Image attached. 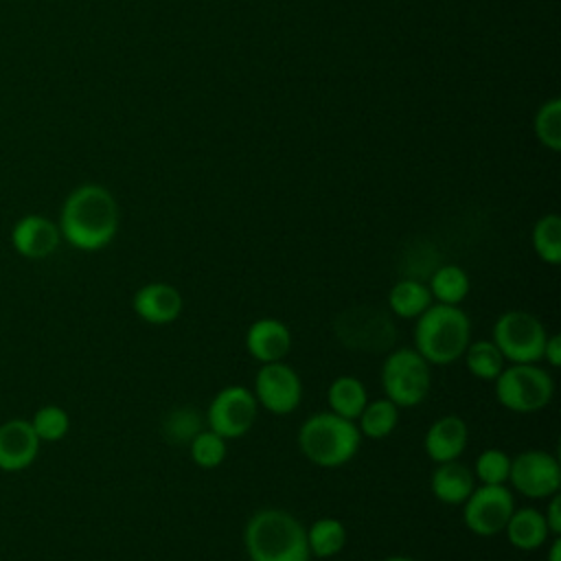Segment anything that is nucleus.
<instances>
[{"mask_svg": "<svg viewBox=\"0 0 561 561\" xmlns=\"http://www.w3.org/2000/svg\"><path fill=\"white\" fill-rule=\"evenodd\" d=\"M541 359L548 362V366H552V368L561 366V335L559 333H548Z\"/></svg>", "mask_w": 561, "mask_h": 561, "instance_id": "nucleus-32", "label": "nucleus"}, {"mask_svg": "<svg viewBox=\"0 0 561 561\" xmlns=\"http://www.w3.org/2000/svg\"><path fill=\"white\" fill-rule=\"evenodd\" d=\"M118 204L101 184H81L68 193L59 213V232L77 250L105 248L118 232Z\"/></svg>", "mask_w": 561, "mask_h": 561, "instance_id": "nucleus-1", "label": "nucleus"}, {"mask_svg": "<svg viewBox=\"0 0 561 561\" xmlns=\"http://www.w3.org/2000/svg\"><path fill=\"white\" fill-rule=\"evenodd\" d=\"M383 561H416L412 557H405V554H392V557H386Z\"/></svg>", "mask_w": 561, "mask_h": 561, "instance_id": "nucleus-34", "label": "nucleus"}, {"mask_svg": "<svg viewBox=\"0 0 561 561\" xmlns=\"http://www.w3.org/2000/svg\"><path fill=\"white\" fill-rule=\"evenodd\" d=\"M469 370L471 377L480 381H495V377L506 366L504 355L493 344V340H471L460 357Z\"/></svg>", "mask_w": 561, "mask_h": 561, "instance_id": "nucleus-24", "label": "nucleus"}, {"mask_svg": "<svg viewBox=\"0 0 561 561\" xmlns=\"http://www.w3.org/2000/svg\"><path fill=\"white\" fill-rule=\"evenodd\" d=\"M462 522L476 537H495L504 530L515 500L506 484H478L460 504Z\"/></svg>", "mask_w": 561, "mask_h": 561, "instance_id": "nucleus-9", "label": "nucleus"}, {"mask_svg": "<svg viewBox=\"0 0 561 561\" xmlns=\"http://www.w3.org/2000/svg\"><path fill=\"white\" fill-rule=\"evenodd\" d=\"M535 136L543 147L552 151L561 149V101L559 99H550L537 110Z\"/></svg>", "mask_w": 561, "mask_h": 561, "instance_id": "nucleus-28", "label": "nucleus"}, {"mask_svg": "<svg viewBox=\"0 0 561 561\" xmlns=\"http://www.w3.org/2000/svg\"><path fill=\"white\" fill-rule=\"evenodd\" d=\"M495 399L502 408L515 414H535L554 397L552 375L535 364H506L493 381Z\"/></svg>", "mask_w": 561, "mask_h": 561, "instance_id": "nucleus-5", "label": "nucleus"}, {"mask_svg": "<svg viewBox=\"0 0 561 561\" xmlns=\"http://www.w3.org/2000/svg\"><path fill=\"white\" fill-rule=\"evenodd\" d=\"M506 482L524 497L548 500L561 489V465L550 451L526 449L511 458Z\"/></svg>", "mask_w": 561, "mask_h": 561, "instance_id": "nucleus-10", "label": "nucleus"}, {"mask_svg": "<svg viewBox=\"0 0 561 561\" xmlns=\"http://www.w3.org/2000/svg\"><path fill=\"white\" fill-rule=\"evenodd\" d=\"M259 414V403L250 388L232 383L215 392L206 408L208 430L219 434L226 440L245 436Z\"/></svg>", "mask_w": 561, "mask_h": 561, "instance_id": "nucleus-8", "label": "nucleus"}, {"mask_svg": "<svg viewBox=\"0 0 561 561\" xmlns=\"http://www.w3.org/2000/svg\"><path fill=\"white\" fill-rule=\"evenodd\" d=\"M533 250L548 265L561 263V217L557 213H548L535 221Z\"/></svg>", "mask_w": 561, "mask_h": 561, "instance_id": "nucleus-25", "label": "nucleus"}, {"mask_svg": "<svg viewBox=\"0 0 561 561\" xmlns=\"http://www.w3.org/2000/svg\"><path fill=\"white\" fill-rule=\"evenodd\" d=\"M511 469V456L504 449L489 447L478 454L473 465V478L480 484H506Z\"/></svg>", "mask_w": 561, "mask_h": 561, "instance_id": "nucleus-27", "label": "nucleus"}, {"mask_svg": "<svg viewBox=\"0 0 561 561\" xmlns=\"http://www.w3.org/2000/svg\"><path fill=\"white\" fill-rule=\"evenodd\" d=\"M252 394L259 408H263L270 414L285 416L291 414L302 401V379L283 359L261 364V368L254 375Z\"/></svg>", "mask_w": 561, "mask_h": 561, "instance_id": "nucleus-11", "label": "nucleus"}, {"mask_svg": "<svg viewBox=\"0 0 561 561\" xmlns=\"http://www.w3.org/2000/svg\"><path fill=\"white\" fill-rule=\"evenodd\" d=\"M31 425L39 440L55 443L61 440L70 430V416L59 405H42L35 416L31 419Z\"/></svg>", "mask_w": 561, "mask_h": 561, "instance_id": "nucleus-29", "label": "nucleus"}, {"mask_svg": "<svg viewBox=\"0 0 561 561\" xmlns=\"http://www.w3.org/2000/svg\"><path fill=\"white\" fill-rule=\"evenodd\" d=\"M432 294L425 283L416 278H403L397 280L388 289V307L394 316L405 318V320H416L430 305H432Z\"/></svg>", "mask_w": 561, "mask_h": 561, "instance_id": "nucleus-20", "label": "nucleus"}, {"mask_svg": "<svg viewBox=\"0 0 561 561\" xmlns=\"http://www.w3.org/2000/svg\"><path fill=\"white\" fill-rule=\"evenodd\" d=\"M243 344L259 364L280 362L291 348V331L278 318H259L248 327Z\"/></svg>", "mask_w": 561, "mask_h": 561, "instance_id": "nucleus-14", "label": "nucleus"}, {"mask_svg": "<svg viewBox=\"0 0 561 561\" xmlns=\"http://www.w3.org/2000/svg\"><path fill=\"white\" fill-rule=\"evenodd\" d=\"M541 513H543L550 535H561V497H559V493L548 497V506Z\"/></svg>", "mask_w": 561, "mask_h": 561, "instance_id": "nucleus-31", "label": "nucleus"}, {"mask_svg": "<svg viewBox=\"0 0 561 561\" xmlns=\"http://www.w3.org/2000/svg\"><path fill=\"white\" fill-rule=\"evenodd\" d=\"M546 337V324L524 309H508L500 313L491 333V340L504 355L506 364L541 362Z\"/></svg>", "mask_w": 561, "mask_h": 561, "instance_id": "nucleus-7", "label": "nucleus"}, {"mask_svg": "<svg viewBox=\"0 0 561 561\" xmlns=\"http://www.w3.org/2000/svg\"><path fill=\"white\" fill-rule=\"evenodd\" d=\"M476 486L473 471L460 460L438 462L430 476L432 495L447 506H460Z\"/></svg>", "mask_w": 561, "mask_h": 561, "instance_id": "nucleus-17", "label": "nucleus"}, {"mask_svg": "<svg viewBox=\"0 0 561 561\" xmlns=\"http://www.w3.org/2000/svg\"><path fill=\"white\" fill-rule=\"evenodd\" d=\"M39 438L24 419H11L0 425V469L15 473L33 465L39 451Z\"/></svg>", "mask_w": 561, "mask_h": 561, "instance_id": "nucleus-13", "label": "nucleus"}, {"mask_svg": "<svg viewBox=\"0 0 561 561\" xmlns=\"http://www.w3.org/2000/svg\"><path fill=\"white\" fill-rule=\"evenodd\" d=\"M327 403L331 412L355 421L368 403L366 386L353 375H340L327 388Z\"/></svg>", "mask_w": 561, "mask_h": 561, "instance_id": "nucleus-19", "label": "nucleus"}, {"mask_svg": "<svg viewBox=\"0 0 561 561\" xmlns=\"http://www.w3.org/2000/svg\"><path fill=\"white\" fill-rule=\"evenodd\" d=\"M61 232L59 226L53 224L44 215H24L15 221L11 230V243L18 254L26 259H46L59 245Z\"/></svg>", "mask_w": 561, "mask_h": 561, "instance_id": "nucleus-15", "label": "nucleus"}, {"mask_svg": "<svg viewBox=\"0 0 561 561\" xmlns=\"http://www.w3.org/2000/svg\"><path fill=\"white\" fill-rule=\"evenodd\" d=\"M296 440L300 454L311 465L320 469H337L355 458L362 434L355 421L324 410L302 421Z\"/></svg>", "mask_w": 561, "mask_h": 561, "instance_id": "nucleus-4", "label": "nucleus"}, {"mask_svg": "<svg viewBox=\"0 0 561 561\" xmlns=\"http://www.w3.org/2000/svg\"><path fill=\"white\" fill-rule=\"evenodd\" d=\"M399 410L390 399H375L364 405L359 416L355 419V425L362 434V438L381 440L394 432L399 425Z\"/></svg>", "mask_w": 561, "mask_h": 561, "instance_id": "nucleus-21", "label": "nucleus"}, {"mask_svg": "<svg viewBox=\"0 0 561 561\" xmlns=\"http://www.w3.org/2000/svg\"><path fill=\"white\" fill-rule=\"evenodd\" d=\"M346 526L337 517H320L307 528L309 554L316 559H331L346 546Z\"/></svg>", "mask_w": 561, "mask_h": 561, "instance_id": "nucleus-22", "label": "nucleus"}, {"mask_svg": "<svg viewBox=\"0 0 561 561\" xmlns=\"http://www.w3.org/2000/svg\"><path fill=\"white\" fill-rule=\"evenodd\" d=\"M164 430L175 434V440H191L202 427L195 410H173L164 421Z\"/></svg>", "mask_w": 561, "mask_h": 561, "instance_id": "nucleus-30", "label": "nucleus"}, {"mask_svg": "<svg viewBox=\"0 0 561 561\" xmlns=\"http://www.w3.org/2000/svg\"><path fill=\"white\" fill-rule=\"evenodd\" d=\"M248 561H309L307 528L285 508H259L243 526Z\"/></svg>", "mask_w": 561, "mask_h": 561, "instance_id": "nucleus-2", "label": "nucleus"}, {"mask_svg": "<svg viewBox=\"0 0 561 561\" xmlns=\"http://www.w3.org/2000/svg\"><path fill=\"white\" fill-rule=\"evenodd\" d=\"M228 440L215 434L213 430H199L191 440H188V454L191 460L199 469H217L226 456H228Z\"/></svg>", "mask_w": 561, "mask_h": 561, "instance_id": "nucleus-26", "label": "nucleus"}, {"mask_svg": "<svg viewBox=\"0 0 561 561\" xmlns=\"http://www.w3.org/2000/svg\"><path fill=\"white\" fill-rule=\"evenodd\" d=\"M502 533L506 535L508 543L522 552L537 550V548L546 546V541L552 537L546 526L543 513L533 506L513 508Z\"/></svg>", "mask_w": 561, "mask_h": 561, "instance_id": "nucleus-18", "label": "nucleus"}, {"mask_svg": "<svg viewBox=\"0 0 561 561\" xmlns=\"http://www.w3.org/2000/svg\"><path fill=\"white\" fill-rule=\"evenodd\" d=\"M414 351L430 366H449L471 342V320L460 305L432 302L414 320Z\"/></svg>", "mask_w": 561, "mask_h": 561, "instance_id": "nucleus-3", "label": "nucleus"}, {"mask_svg": "<svg viewBox=\"0 0 561 561\" xmlns=\"http://www.w3.org/2000/svg\"><path fill=\"white\" fill-rule=\"evenodd\" d=\"M550 546H548V552H546V561H561V537L559 535H552L550 537Z\"/></svg>", "mask_w": 561, "mask_h": 561, "instance_id": "nucleus-33", "label": "nucleus"}, {"mask_svg": "<svg viewBox=\"0 0 561 561\" xmlns=\"http://www.w3.org/2000/svg\"><path fill=\"white\" fill-rule=\"evenodd\" d=\"M467 443H469V427L456 414L438 416L423 436V449L434 465L458 460Z\"/></svg>", "mask_w": 561, "mask_h": 561, "instance_id": "nucleus-16", "label": "nucleus"}, {"mask_svg": "<svg viewBox=\"0 0 561 561\" xmlns=\"http://www.w3.org/2000/svg\"><path fill=\"white\" fill-rule=\"evenodd\" d=\"M379 377L383 397L397 408H414L430 394V364L414 348H397L388 353Z\"/></svg>", "mask_w": 561, "mask_h": 561, "instance_id": "nucleus-6", "label": "nucleus"}, {"mask_svg": "<svg viewBox=\"0 0 561 561\" xmlns=\"http://www.w3.org/2000/svg\"><path fill=\"white\" fill-rule=\"evenodd\" d=\"M182 307H184V300H182L180 289L173 287L171 283H162V280H153V283L138 287L131 298L134 313L142 322L156 324V327L175 322L182 313Z\"/></svg>", "mask_w": 561, "mask_h": 561, "instance_id": "nucleus-12", "label": "nucleus"}, {"mask_svg": "<svg viewBox=\"0 0 561 561\" xmlns=\"http://www.w3.org/2000/svg\"><path fill=\"white\" fill-rule=\"evenodd\" d=\"M427 289H430L434 302L460 305L469 296L471 280H469V274L460 265L447 263V265H440L432 274Z\"/></svg>", "mask_w": 561, "mask_h": 561, "instance_id": "nucleus-23", "label": "nucleus"}]
</instances>
